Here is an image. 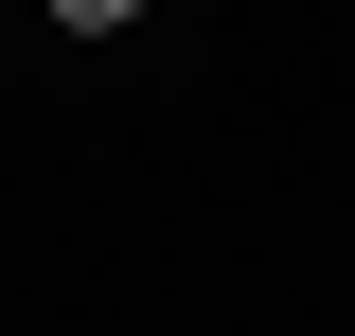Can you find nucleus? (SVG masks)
<instances>
[{
	"mask_svg": "<svg viewBox=\"0 0 355 336\" xmlns=\"http://www.w3.org/2000/svg\"><path fill=\"white\" fill-rule=\"evenodd\" d=\"M53 18H71V36H125V18H142V0H53Z\"/></svg>",
	"mask_w": 355,
	"mask_h": 336,
	"instance_id": "1",
	"label": "nucleus"
}]
</instances>
